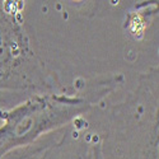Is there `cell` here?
Segmentation results:
<instances>
[{"mask_svg": "<svg viewBox=\"0 0 159 159\" xmlns=\"http://www.w3.org/2000/svg\"><path fill=\"white\" fill-rule=\"evenodd\" d=\"M143 30H144V23L140 17H136L131 23V31L134 32V34H141Z\"/></svg>", "mask_w": 159, "mask_h": 159, "instance_id": "1", "label": "cell"}]
</instances>
